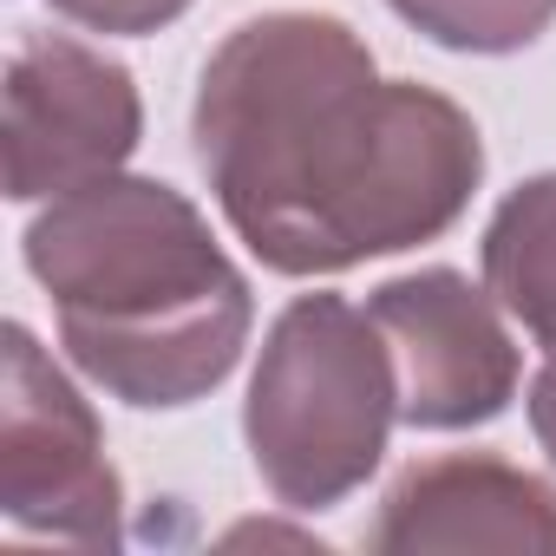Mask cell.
<instances>
[{"mask_svg": "<svg viewBox=\"0 0 556 556\" xmlns=\"http://www.w3.org/2000/svg\"><path fill=\"white\" fill-rule=\"evenodd\" d=\"M484 289L556 348V170L517 184L484 229Z\"/></svg>", "mask_w": 556, "mask_h": 556, "instance_id": "ba28073f", "label": "cell"}, {"mask_svg": "<svg viewBox=\"0 0 556 556\" xmlns=\"http://www.w3.org/2000/svg\"><path fill=\"white\" fill-rule=\"evenodd\" d=\"M393 419L400 380L367 308L348 295H302L275 315L249 380L242 439L255 478L289 510H328L361 491L387 452Z\"/></svg>", "mask_w": 556, "mask_h": 556, "instance_id": "3957f363", "label": "cell"}, {"mask_svg": "<svg viewBox=\"0 0 556 556\" xmlns=\"http://www.w3.org/2000/svg\"><path fill=\"white\" fill-rule=\"evenodd\" d=\"M367 543L380 556H556V491L497 452H439L393 478Z\"/></svg>", "mask_w": 556, "mask_h": 556, "instance_id": "52a82bcc", "label": "cell"}, {"mask_svg": "<svg viewBox=\"0 0 556 556\" xmlns=\"http://www.w3.org/2000/svg\"><path fill=\"white\" fill-rule=\"evenodd\" d=\"M60 341L112 400L170 413L216 393L249 341V282L197 203L157 177H99L27 229Z\"/></svg>", "mask_w": 556, "mask_h": 556, "instance_id": "7a4b0ae2", "label": "cell"}, {"mask_svg": "<svg viewBox=\"0 0 556 556\" xmlns=\"http://www.w3.org/2000/svg\"><path fill=\"white\" fill-rule=\"evenodd\" d=\"M0 151H8V197H66L112 177L144 131L138 86L118 60L73 34H21L0 86Z\"/></svg>", "mask_w": 556, "mask_h": 556, "instance_id": "5b68a950", "label": "cell"}, {"mask_svg": "<svg viewBox=\"0 0 556 556\" xmlns=\"http://www.w3.org/2000/svg\"><path fill=\"white\" fill-rule=\"evenodd\" d=\"M374 328L387 334L400 419L419 432H465L510 406L517 393V348L484 289L458 268H419L374 289Z\"/></svg>", "mask_w": 556, "mask_h": 556, "instance_id": "8992f818", "label": "cell"}, {"mask_svg": "<svg viewBox=\"0 0 556 556\" xmlns=\"http://www.w3.org/2000/svg\"><path fill=\"white\" fill-rule=\"evenodd\" d=\"M530 426H536V445H543L549 465H556V348H549L543 374L530 380Z\"/></svg>", "mask_w": 556, "mask_h": 556, "instance_id": "8fae6325", "label": "cell"}, {"mask_svg": "<svg viewBox=\"0 0 556 556\" xmlns=\"http://www.w3.org/2000/svg\"><path fill=\"white\" fill-rule=\"evenodd\" d=\"M0 510L14 530L60 536L79 549L118 543L125 484L105 458L99 413L14 321L0 380Z\"/></svg>", "mask_w": 556, "mask_h": 556, "instance_id": "277c9868", "label": "cell"}, {"mask_svg": "<svg viewBox=\"0 0 556 556\" xmlns=\"http://www.w3.org/2000/svg\"><path fill=\"white\" fill-rule=\"evenodd\" d=\"M197 164L275 275H341L445 236L478 177V125L432 86L380 79L334 14H255L197 79Z\"/></svg>", "mask_w": 556, "mask_h": 556, "instance_id": "6da1fadb", "label": "cell"}, {"mask_svg": "<svg viewBox=\"0 0 556 556\" xmlns=\"http://www.w3.org/2000/svg\"><path fill=\"white\" fill-rule=\"evenodd\" d=\"M53 8L79 27H92V34H157L190 0H53Z\"/></svg>", "mask_w": 556, "mask_h": 556, "instance_id": "30bf717a", "label": "cell"}, {"mask_svg": "<svg viewBox=\"0 0 556 556\" xmlns=\"http://www.w3.org/2000/svg\"><path fill=\"white\" fill-rule=\"evenodd\" d=\"M387 8L452 53H517L556 21V0H387Z\"/></svg>", "mask_w": 556, "mask_h": 556, "instance_id": "9c48e42d", "label": "cell"}]
</instances>
